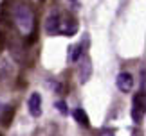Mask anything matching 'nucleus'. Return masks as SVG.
Listing matches in <instances>:
<instances>
[{"label":"nucleus","mask_w":146,"mask_h":136,"mask_svg":"<svg viewBox=\"0 0 146 136\" xmlns=\"http://www.w3.org/2000/svg\"><path fill=\"white\" fill-rule=\"evenodd\" d=\"M13 20L16 27H18V31L22 34H31L35 31V13H33L31 7H27L24 4H18L13 11Z\"/></svg>","instance_id":"nucleus-1"},{"label":"nucleus","mask_w":146,"mask_h":136,"mask_svg":"<svg viewBox=\"0 0 146 136\" xmlns=\"http://www.w3.org/2000/svg\"><path fill=\"white\" fill-rule=\"evenodd\" d=\"M115 84H117V88H119L121 92L126 93V92H130L132 86H133V77L128 72H121L119 75H117V79H115Z\"/></svg>","instance_id":"nucleus-2"},{"label":"nucleus","mask_w":146,"mask_h":136,"mask_svg":"<svg viewBox=\"0 0 146 136\" xmlns=\"http://www.w3.org/2000/svg\"><path fill=\"white\" fill-rule=\"evenodd\" d=\"M27 107L33 116H40L42 115V97L40 93H31L29 100H27Z\"/></svg>","instance_id":"nucleus-3"},{"label":"nucleus","mask_w":146,"mask_h":136,"mask_svg":"<svg viewBox=\"0 0 146 136\" xmlns=\"http://www.w3.org/2000/svg\"><path fill=\"white\" fill-rule=\"evenodd\" d=\"M76 31H78V24L74 20L60 22V25H58V32L65 34V36H72V34H76Z\"/></svg>","instance_id":"nucleus-4"},{"label":"nucleus","mask_w":146,"mask_h":136,"mask_svg":"<svg viewBox=\"0 0 146 136\" xmlns=\"http://www.w3.org/2000/svg\"><path fill=\"white\" fill-rule=\"evenodd\" d=\"M58 25H60V18L58 16H50V18L47 20L45 29H47L49 34H52V32H58Z\"/></svg>","instance_id":"nucleus-5"},{"label":"nucleus","mask_w":146,"mask_h":136,"mask_svg":"<svg viewBox=\"0 0 146 136\" xmlns=\"http://www.w3.org/2000/svg\"><path fill=\"white\" fill-rule=\"evenodd\" d=\"M74 118H76V120L81 124V126H85V127H88V126H90V122H88V116H87V113L83 111L81 107L74 111Z\"/></svg>","instance_id":"nucleus-6"},{"label":"nucleus","mask_w":146,"mask_h":136,"mask_svg":"<svg viewBox=\"0 0 146 136\" xmlns=\"http://www.w3.org/2000/svg\"><path fill=\"white\" fill-rule=\"evenodd\" d=\"M143 115H144V111L143 109H139V107H133L132 109V118H133V122H141L143 120Z\"/></svg>","instance_id":"nucleus-7"},{"label":"nucleus","mask_w":146,"mask_h":136,"mask_svg":"<svg viewBox=\"0 0 146 136\" xmlns=\"http://www.w3.org/2000/svg\"><path fill=\"white\" fill-rule=\"evenodd\" d=\"M70 50H72V52H70V61H78L80 56H81V48L80 47H72Z\"/></svg>","instance_id":"nucleus-8"},{"label":"nucleus","mask_w":146,"mask_h":136,"mask_svg":"<svg viewBox=\"0 0 146 136\" xmlns=\"http://www.w3.org/2000/svg\"><path fill=\"white\" fill-rule=\"evenodd\" d=\"M56 107H58V111L61 113V115H67V113H69V111H67V106H65L63 100H58V102H56Z\"/></svg>","instance_id":"nucleus-9"},{"label":"nucleus","mask_w":146,"mask_h":136,"mask_svg":"<svg viewBox=\"0 0 146 136\" xmlns=\"http://www.w3.org/2000/svg\"><path fill=\"white\" fill-rule=\"evenodd\" d=\"M0 47H2V43H0Z\"/></svg>","instance_id":"nucleus-10"}]
</instances>
